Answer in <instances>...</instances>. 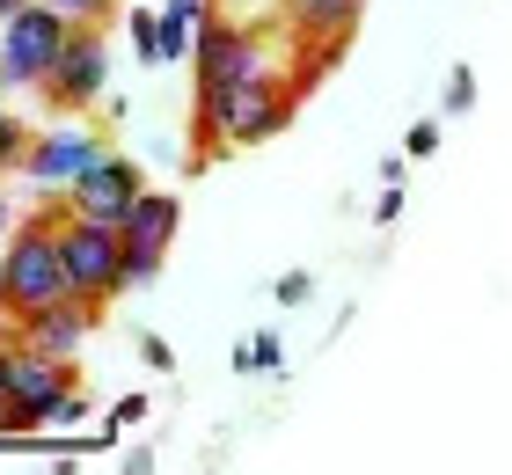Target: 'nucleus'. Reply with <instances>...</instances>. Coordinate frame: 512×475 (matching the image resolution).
I'll return each instance as SVG.
<instances>
[{
	"label": "nucleus",
	"mask_w": 512,
	"mask_h": 475,
	"mask_svg": "<svg viewBox=\"0 0 512 475\" xmlns=\"http://www.w3.org/2000/svg\"><path fill=\"white\" fill-rule=\"evenodd\" d=\"M139 417H147V395H125V402H110V410H103V432H118V439H125Z\"/></svg>",
	"instance_id": "obj_16"
},
{
	"label": "nucleus",
	"mask_w": 512,
	"mask_h": 475,
	"mask_svg": "<svg viewBox=\"0 0 512 475\" xmlns=\"http://www.w3.org/2000/svg\"><path fill=\"white\" fill-rule=\"evenodd\" d=\"M249 366H256V373H278V366H286V344H278V329H256V344H249Z\"/></svg>",
	"instance_id": "obj_15"
},
{
	"label": "nucleus",
	"mask_w": 512,
	"mask_h": 475,
	"mask_svg": "<svg viewBox=\"0 0 512 475\" xmlns=\"http://www.w3.org/2000/svg\"><path fill=\"white\" fill-rule=\"evenodd\" d=\"M439 110H447V117L476 110V74H469V66H447V103H439Z\"/></svg>",
	"instance_id": "obj_14"
},
{
	"label": "nucleus",
	"mask_w": 512,
	"mask_h": 475,
	"mask_svg": "<svg viewBox=\"0 0 512 475\" xmlns=\"http://www.w3.org/2000/svg\"><path fill=\"white\" fill-rule=\"evenodd\" d=\"M22 344H37V351H52V359H74V351L103 329V300H81V293H66L52 307H37V315H22Z\"/></svg>",
	"instance_id": "obj_10"
},
{
	"label": "nucleus",
	"mask_w": 512,
	"mask_h": 475,
	"mask_svg": "<svg viewBox=\"0 0 512 475\" xmlns=\"http://www.w3.org/2000/svg\"><path fill=\"white\" fill-rule=\"evenodd\" d=\"M271 300H278V307H308V300H315V278H308V271H286V278L271 285Z\"/></svg>",
	"instance_id": "obj_17"
},
{
	"label": "nucleus",
	"mask_w": 512,
	"mask_h": 475,
	"mask_svg": "<svg viewBox=\"0 0 512 475\" xmlns=\"http://www.w3.org/2000/svg\"><path fill=\"white\" fill-rule=\"evenodd\" d=\"M403 154H410V161H425V154H439V125H432V117H417V125L403 132Z\"/></svg>",
	"instance_id": "obj_18"
},
{
	"label": "nucleus",
	"mask_w": 512,
	"mask_h": 475,
	"mask_svg": "<svg viewBox=\"0 0 512 475\" xmlns=\"http://www.w3.org/2000/svg\"><path fill=\"white\" fill-rule=\"evenodd\" d=\"M59 220H66V198L59 205H37L30 220H15V234L0 242V315H37V307L66 300V256H59Z\"/></svg>",
	"instance_id": "obj_1"
},
{
	"label": "nucleus",
	"mask_w": 512,
	"mask_h": 475,
	"mask_svg": "<svg viewBox=\"0 0 512 475\" xmlns=\"http://www.w3.org/2000/svg\"><path fill=\"white\" fill-rule=\"evenodd\" d=\"M176 234H183V205L169 198V190H139V205L125 212V227H118V242H125V278L132 285H154L161 264H169V249H176Z\"/></svg>",
	"instance_id": "obj_8"
},
{
	"label": "nucleus",
	"mask_w": 512,
	"mask_h": 475,
	"mask_svg": "<svg viewBox=\"0 0 512 475\" xmlns=\"http://www.w3.org/2000/svg\"><path fill=\"white\" fill-rule=\"evenodd\" d=\"M30 125H22V117L8 110V103H0V176H22V161H30Z\"/></svg>",
	"instance_id": "obj_12"
},
{
	"label": "nucleus",
	"mask_w": 512,
	"mask_h": 475,
	"mask_svg": "<svg viewBox=\"0 0 512 475\" xmlns=\"http://www.w3.org/2000/svg\"><path fill=\"white\" fill-rule=\"evenodd\" d=\"M154 468V446H125V475H147Z\"/></svg>",
	"instance_id": "obj_24"
},
{
	"label": "nucleus",
	"mask_w": 512,
	"mask_h": 475,
	"mask_svg": "<svg viewBox=\"0 0 512 475\" xmlns=\"http://www.w3.org/2000/svg\"><path fill=\"white\" fill-rule=\"evenodd\" d=\"M0 95H8V88H0Z\"/></svg>",
	"instance_id": "obj_27"
},
{
	"label": "nucleus",
	"mask_w": 512,
	"mask_h": 475,
	"mask_svg": "<svg viewBox=\"0 0 512 475\" xmlns=\"http://www.w3.org/2000/svg\"><path fill=\"white\" fill-rule=\"evenodd\" d=\"M403 220V183H381V198H374V227H395Z\"/></svg>",
	"instance_id": "obj_21"
},
{
	"label": "nucleus",
	"mask_w": 512,
	"mask_h": 475,
	"mask_svg": "<svg viewBox=\"0 0 512 475\" xmlns=\"http://www.w3.org/2000/svg\"><path fill=\"white\" fill-rule=\"evenodd\" d=\"M125 30H132V59L139 66H161V8H132Z\"/></svg>",
	"instance_id": "obj_13"
},
{
	"label": "nucleus",
	"mask_w": 512,
	"mask_h": 475,
	"mask_svg": "<svg viewBox=\"0 0 512 475\" xmlns=\"http://www.w3.org/2000/svg\"><path fill=\"white\" fill-rule=\"evenodd\" d=\"M103 88H110V37H103V22H74L37 95L52 110H88V103H103Z\"/></svg>",
	"instance_id": "obj_6"
},
{
	"label": "nucleus",
	"mask_w": 512,
	"mask_h": 475,
	"mask_svg": "<svg viewBox=\"0 0 512 475\" xmlns=\"http://www.w3.org/2000/svg\"><path fill=\"white\" fill-rule=\"evenodd\" d=\"M191 66H198V95H220V88H235V81H249V74H271V52H264V37L256 30H242L235 15H205V30H198V52H191Z\"/></svg>",
	"instance_id": "obj_7"
},
{
	"label": "nucleus",
	"mask_w": 512,
	"mask_h": 475,
	"mask_svg": "<svg viewBox=\"0 0 512 475\" xmlns=\"http://www.w3.org/2000/svg\"><path fill=\"white\" fill-rule=\"evenodd\" d=\"M110 147H103V132L88 125L81 110H59V125H44L37 139H30V161H22V176H30L37 190H52V198H66L88 169H96Z\"/></svg>",
	"instance_id": "obj_5"
},
{
	"label": "nucleus",
	"mask_w": 512,
	"mask_h": 475,
	"mask_svg": "<svg viewBox=\"0 0 512 475\" xmlns=\"http://www.w3.org/2000/svg\"><path fill=\"white\" fill-rule=\"evenodd\" d=\"M139 359H147L154 373H176V344L169 337H139Z\"/></svg>",
	"instance_id": "obj_20"
},
{
	"label": "nucleus",
	"mask_w": 512,
	"mask_h": 475,
	"mask_svg": "<svg viewBox=\"0 0 512 475\" xmlns=\"http://www.w3.org/2000/svg\"><path fill=\"white\" fill-rule=\"evenodd\" d=\"M59 256H66V293H81V300L110 307L132 285L118 227H96V220H74V212H66V220H59Z\"/></svg>",
	"instance_id": "obj_4"
},
{
	"label": "nucleus",
	"mask_w": 512,
	"mask_h": 475,
	"mask_svg": "<svg viewBox=\"0 0 512 475\" xmlns=\"http://www.w3.org/2000/svg\"><path fill=\"white\" fill-rule=\"evenodd\" d=\"M139 190H147V169L125 161V154H103L96 169L66 190V212H74V220H96V227H125V212L139 205Z\"/></svg>",
	"instance_id": "obj_9"
},
{
	"label": "nucleus",
	"mask_w": 512,
	"mask_h": 475,
	"mask_svg": "<svg viewBox=\"0 0 512 475\" xmlns=\"http://www.w3.org/2000/svg\"><path fill=\"white\" fill-rule=\"evenodd\" d=\"M0 439H8V388H0Z\"/></svg>",
	"instance_id": "obj_26"
},
{
	"label": "nucleus",
	"mask_w": 512,
	"mask_h": 475,
	"mask_svg": "<svg viewBox=\"0 0 512 475\" xmlns=\"http://www.w3.org/2000/svg\"><path fill=\"white\" fill-rule=\"evenodd\" d=\"M0 388H8V439L52 432L66 395H81L74 359H52V351H37V344H0Z\"/></svg>",
	"instance_id": "obj_2"
},
{
	"label": "nucleus",
	"mask_w": 512,
	"mask_h": 475,
	"mask_svg": "<svg viewBox=\"0 0 512 475\" xmlns=\"http://www.w3.org/2000/svg\"><path fill=\"white\" fill-rule=\"evenodd\" d=\"M374 176H381V183H403V176H410V154H388V161H374Z\"/></svg>",
	"instance_id": "obj_23"
},
{
	"label": "nucleus",
	"mask_w": 512,
	"mask_h": 475,
	"mask_svg": "<svg viewBox=\"0 0 512 475\" xmlns=\"http://www.w3.org/2000/svg\"><path fill=\"white\" fill-rule=\"evenodd\" d=\"M15 234V205H8V190H0V242Z\"/></svg>",
	"instance_id": "obj_25"
},
{
	"label": "nucleus",
	"mask_w": 512,
	"mask_h": 475,
	"mask_svg": "<svg viewBox=\"0 0 512 475\" xmlns=\"http://www.w3.org/2000/svg\"><path fill=\"white\" fill-rule=\"evenodd\" d=\"M59 15H74V22H110L118 15V0H52Z\"/></svg>",
	"instance_id": "obj_19"
},
{
	"label": "nucleus",
	"mask_w": 512,
	"mask_h": 475,
	"mask_svg": "<svg viewBox=\"0 0 512 475\" xmlns=\"http://www.w3.org/2000/svg\"><path fill=\"white\" fill-rule=\"evenodd\" d=\"M66 30H74V15H59L52 0H22V8L0 22V88H8V95L44 88V74H52Z\"/></svg>",
	"instance_id": "obj_3"
},
{
	"label": "nucleus",
	"mask_w": 512,
	"mask_h": 475,
	"mask_svg": "<svg viewBox=\"0 0 512 475\" xmlns=\"http://www.w3.org/2000/svg\"><path fill=\"white\" fill-rule=\"evenodd\" d=\"M278 15H286V30L293 37H352L359 30V15H366V0H278Z\"/></svg>",
	"instance_id": "obj_11"
},
{
	"label": "nucleus",
	"mask_w": 512,
	"mask_h": 475,
	"mask_svg": "<svg viewBox=\"0 0 512 475\" xmlns=\"http://www.w3.org/2000/svg\"><path fill=\"white\" fill-rule=\"evenodd\" d=\"M81 424H88V402H81V395H66V410L52 417V432H81Z\"/></svg>",
	"instance_id": "obj_22"
}]
</instances>
